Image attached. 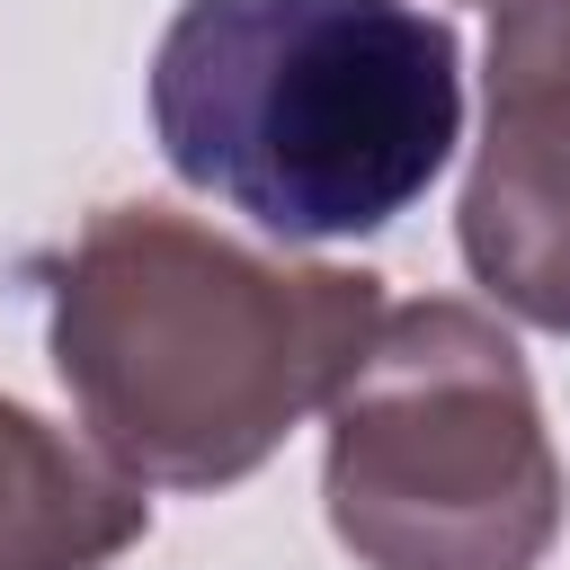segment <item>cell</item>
<instances>
[{"label":"cell","instance_id":"cell-1","mask_svg":"<svg viewBox=\"0 0 570 570\" xmlns=\"http://www.w3.org/2000/svg\"><path fill=\"white\" fill-rule=\"evenodd\" d=\"M36 285L89 445L142 490L249 481L383 321L374 267L276 258L169 205H98L36 258Z\"/></svg>","mask_w":570,"mask_h":570},{"label":"cell","instance_id":"cell-2","mask_svg":"<svg viewBox=\"0 0 570 570\" xmlns=\"http://www.w3.org/2000/svg\"><path fill=\"white\" fill-rule=\"evenodd\" d=\"M151 142L285 249L365 240L463 142V36L419 0H178L151 45Z\"/></svg>","mask_w":570,"mask_h":570},{"label":"cell","instance_id":"cell-3","mask_svg":"<svg viewBox=\"0 0 570 570\" xmlns=\"http://www.w3.org/2000/svg\"><path fill=\"white\" fill-rule=\"evenodd\" d=\"M321 508L356 570H543L570 472L525 347L454 294L383 303L330 392Z\"/></svg>","mask_w":570,"mask_h":570},{"label":"cell","instance_id":"cell-4","mask_svg":"<svg viewBox=\"0 0 570 570\" xmlns=\"http://www.w3.org/2000/svg\"><path fill=\"white\" fill-rule=\"evenodd\" d=\"M454 249L508 321L570 338V0H490Z\"/></svg>","mask_w":570,"mask_h":570},{"label":"cell","instance_id":"cell-5","mask_svg":"<svg viewBox=\"0 0 570 570\" xmlns=\"http://www.w3.org/2000/svg\"><path fill=\"white\" fill-rule=\"evenodd\" d=\"M151 534V490L89 436L0 392V570H107Z\"/></svg>","mask_w":570,"mask_h":570}]
</instances>
